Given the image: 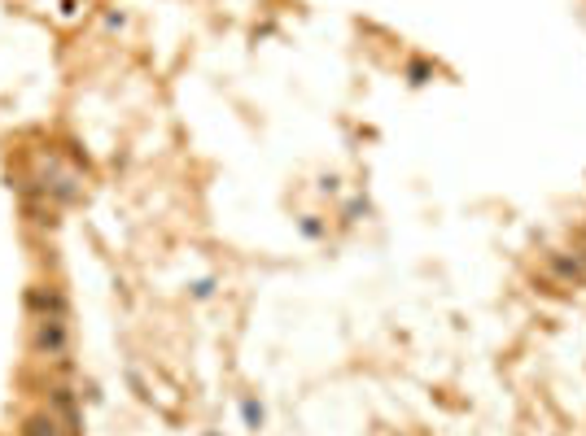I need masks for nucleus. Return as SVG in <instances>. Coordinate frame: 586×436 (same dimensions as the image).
Segmentation results:
<instances>
[{
	"mask_svg": "<svg viewBox=\"0 0 586 436\" xmlns=\"http://www.w3.org/2000/svg\"><path fill=\"white\" fill-rule=\"evenodd\" d=\"M31 354L44 358V362H58V358L70 354V327H66V318H36V327H31Z\"/></svg>",
	"mask_w": 586,
	"mask_h": 436,
	"instance_id": "1",
	"label": "nucleus"
},
{
	"mask_svg": "<svg viewBox=\"0 0 586 436\" xmlns=\"http://www.w3.org/2000/svg\"><path fill=\"white\" fill-rule=\"evenodd\" d=\"M48 410H53V415L66 423V432H70V436L83 432V428H80V423H83V419H80V393H75V389L58 384V389L48 393Z\"/></svg>",
	"mask_w": 586,
	"mask_h": 436,
	"instance_id": "2",
	"label": "nucleus"
},
{
	"mask_svg": "<svg viewBox=\"0 0 586 436\" xmlns=\"http://www.w3.org/2000/svg\"><path fill=\"white\" fill-rule=\"evenodd\" d=\"M27 310H36L40 318H66L70 315V306L61 297L58 288H31L27 293Z\"/></svg>",
	"mask_w": 586,
	"mask_h": 436,
	"instance_id": "3",
	"label": "nucleus"
},
{
	"mask_svg": "<svg viewBox=\"0 0 586 436\" xmlns=\"http://www.w3.org/2000/svg\"><path fill=\"white\" fill-rule=\"evenodd\" d=\"M61 428H66V423H61L53 410H36V415H27V423H22V436H61Z\"/></svg>",
	"mask_w": 586,
	"mask_h": 436,
	"instance_id": "4",
	"label": "nucleus"
},
{
	"mask_svg": "<svg viewBox=\"0 0 586 436\" xmlns=\"http://www.w3.org/2000/svg\"><path fill=\"white\" fill-rule=\"evenodd\" d=\"M245 419H250V423H259V419H263V410H259L254 401H245Z\"/></svg>",
	"mask_w": 586,
	"mask_h": 436,
	"instance_id": "5",
	"label": "nucleus"
}]
</instances>
